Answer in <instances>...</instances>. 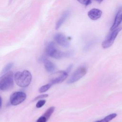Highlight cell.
I'll list each match as a JSON object with an SVG mask.
<instances>
[{"label": "cell", "mask_w": 122, "mask_h": 122, "mask_svg": "<svg viewBox=\"0 0 122 122\" xmlns=\"http://www.w3.org/2000/svg\"><path fill=\"white\" fill-rule=\"evenodd\" d=\"M1 104H2V99H1V97L0 96V108L1 106Z\"/></svg>", "instance_id": "21"}, {"label": "cell", "mask_w": 122, "mask_h": 122, "mask_svg": "<svg viewBox=\"0 0 122 122\" xmlns=\"http://www.w3.org/2000/svg\"><path fill=\"white\" fill-rule=\"evenodd\" d=\"M45 102H46V101L45 100H41L39 101L36 104V108H41L45 104Z\"/></svg>", "instance_id": "17"}, {"label": "cell", "mask_w": 122, "mask_h": 122, "mask_svg": "<svg viewBox=\"0 0 122 122\" xmlns=\"http://www.w3.org/2000/svg\"><path fill=\"white\" fill-rule=\"evenodd\" d=\"M54 110H55V108L54 107H51L46 110V111L45 112V113L43 115L48 120L50 117V116H51V115L52 114L53 112L54 111Z\"/></svg>", "instance_id": "13"}, {"label": "cell", "mask_w": 122, "mask_h": 122, "mask_svg": "<svg viewBox=\"0 0 122 122\" xmlns=\"http://www.w3.org/2000/svg\"><path fill=\"white\" fill-rule=\"evenodd\" d=\"M14 79L16 84L19 87L25 88L28 86L32 80L31 73L28 70L17 71L14 75Z\"/></svg>", "instance_id": "1"}, {"label": "cell", "mask_w": 122, "mask_h": 122, "mask_svg": "<svg viewBox=\"0 0 122 122\" xmlns=\"http://www.w3.org/2000/svg\"><path fill=\"white\" fill-rule=\"evenodd\" d=\"M14 74L9 71L0 77V90L8 91L11 89L14 85Z\"/></svg>", "instance_id": "2"}, {"label": "cell", "mask_w": 122, "mask_h": 122, "mask_svg": "<svg viewBox=\"0 0 122 122\" xmlns=\"http://www.w3.org/2000/svg\"><path fill=\"white\" fill-rule=\"evenodd\" d=\"M69 15V12L68 11H65L62 14V15H61V18L59 19V20H58V21L56 23V26H55L56 30H58L60 28V27L64 23V22L65 21V20L67 19Z\"/></svg>", "instance_id": "12"}, {"label": "cell", "mask_w": 122, "mask_h": 122, "mask_svg": "<svg viewBox=\"0 0 122 122\" xmlns=\"http://www.w3.org/2000/svg\"><path fill=\"white\" fill-rule=\"evenodd\" d=\"M99 122V121H96V122Z\"/></svg>", "instance_id": "23"}, {"label": "cell", "mask_w": 122, "mask_h": 122, "mask_svg": "<svg viewBox=\"0 0 122 122\" xmlns=\"http://www.w3.org/2000/svg\"><path fill=\"white\" fill-rule=\"evenodd\" d=\"M102 15V11L98 9H92L88 12V17L92 20H95L99 19Z\"/></svg>", "instance_id": "10"}, {"label": "cell", "mask_w": 122, "mask_h": 122, "mask_svg": "<svg viewBox=\"0 0 122 122\" xmlns=\"http://www.w3.org/2000/svg\"><path fill=\"white\" fill-rule=\"evenodd\" d=\"M47 121V119L43 115H42L37 119L36 122H46Z\"/></svg>", "instance_id": "19"}, {"label": "cell", "mask_w": 122, "mask_h": 122, "mask_svg": "<svg viewBox=\"0 0 122 122\" xmlns=\"http://www.w3.org/2000/svg\"><path fill=\"white\" fill-rule=\"evenodd\" d=\"M46 52L49 56L56 59H59L69 55L68 52H63L58 51L53 42H50L46 47Z\"/></svg>", "instance_id": "3"}, {"label": "cell", "mask_w": 122, "mask_h": 122, "mask_svg": "<svg viewBox=\"0 0 122 122\" xmlns=\"http://www.w3.org/2000/svg\"><path fill=\"white\" fill-rule=\"evenodd\" d=\"M122 21V7H120L118 10L115 16L113 23L110 28V30L112 31L118 28Z\"/></svg>", "instance_id": "9"}, {"label": "cell", "mask_w": 122, "mask_h": 122, "mask_svg": "<svg viewBox=\"0 0 122 122\" xmlns=\"http://www.w3.org/2000/svg\"><path fill=\"white\" fill-rule=\"evenodd\" d=\"M54 40L60 45L63 47H68L70 45L69 41L66 36L61 33L56 34L54 36Z\"/></svg>", "instance_id": "8"}, {"label": "cell", "mask_w": 122, "mask_h": 122, "mask_svg": "<svg viewBox=\"0 0 122 122\" xmlns=\"http://www.w3.org/2000/svg\"><path fill=\"white\" fill-rule=\"evenodd\" d=\"M51 83L47 84L46 85L42 86L41 87H40L39 89V92L40 93H43L45 92L46 91H47L51 87Z\"/></svg>", "instance_id": "15"}, {"label": "cell", "mask_w": 122, "mask_h": 122, "mask_svg": "<svg viewBox=\"0 0 122 122\" xmlns=\"http://www.w3.org/2000/svg\"><path fill=\"white\" fill-rule=\"evenodd\" d=\"M68 73L66 71H60L53 74L51 80V84H54L64 81L68 77Z\"/></svg>", "instance_id": "7"}, {"label": "cell", "mask_w": 122, "mask_h": 122, "mask_svg": "<svg viewBox=\"0 0 122 122\" xmlns=\"http://www.w3.org/2000/svg\"><path fill=\"white\" fill-rule=\"evenodd\" d=\"M40 60L44 62V67L47 71L51 72L55 70V66L54 64L50 61L48 60L45 57H42Z\"/></svg>", "instance_id": "11"}, {"label": "cell", "mask_w": 122, "mask_h": 122, "mask_svg": "<svg viewBox=\"0 0 122 122\" xmlns=\"http://www.w3.org/2000/svg\"><path fill=\"white\" fill-rule=\"evenodd\" d=\"M117 116L116 113H112L109 114V115H107L105 118H104L103 119L100 120L99 122H109L115 117H116Z\"/></svg>", "instance_id": "14"}, {"label": "cell", "mask_w": 122, "mask_h": 122, "mask_svg": "<svg viewBox=\"0 0 122 122\" xmlns=\"http://www.w3.org/2000/svg\"><path fill=\"white\" fill-rule=\"evenodd\" d=\"M26 98V94L22 92H15L10 96V104L13 106L17 105L22 103Z\"/></svg>", "instance_id": "5"}, {"label": "cell", "mask_w": 122, "mask_h": 122, "mask_svg": "<svg viewBox=\"0 0 122 122\" xmlns=\"http://www.w3.org/2000/svg\"><path fill=\"white\" fill-rule=\"evenodd\" d=\"M97 0L99 3H101V2L103 0Z\"/></svg>", "instance_id": "22"}, {"label": "cell", "mask_w": 122, "mask_h": 122, "mask_svg": "<svg viewBox=\"0 0 122 122\" xmlns=\"http://www.w3.org/2000/svg\"><path fill=\"white\" fill-rule=\"evenodd\" d=\"M48 96V94H41L40 95L37 97H35V98L33 100V101H37L39 99H42L44 98H46Z\"/></svg>", "instance_id": "18"}, {"label": "cell", "mask_w": 122, "mask_h": 122, "mask_svg": "<svg viewBox=\"0 0 122 122\" xmlns=\"http://www.w3.org/2000/svg\"><path fill=\"white\" fill-rule=\"evenodd\" d=\"M78 2H79L80 3L85 5L86 6L87 4V0H77Z\"/></svg>", "instance_id": "20"}, {"label": "cell", "mask_w": 122, "mask_h": 122, "mask_svg": "<svg viewBox=\"0 0 122 122\" xmlns=\"http://www.w3.org/2000/svg\"><path fill=\"white\" fill-rule=\"evenodd\" d=\"M122 30V27L117 28L114 30H112V32L108 35L106 39L102 42V46L103 48L106 49L111 47L118 33Z\"/></svg>", "instance_id": "4"}, {"label": "cell", "mask_w": 122, "mask_h": 122, "mask_svg": "<svg viewBox=\"0 0 122 122\" xmlns=\"http://www.w3.org/2000/svg\"><path fill=\"white\" fill-rule=\"evenodd\" d=\"M13 66V63H9L8 64H7L3 68V69L2 70V73H5L8 71H9V70H10V69L12 68Z\"/></svg>", "instance_id": "16"}, {"label": "cell", "mask_w": 122, "mask_h": 122, "mask_svg": "<svg viewBox=\"0 0 122 122\" xmlns=\"http://www.w3.org/2000/svg\"><path fill=\"white\" fill-rule=\"evenodd\" d=\"M86 72L87 68L85 67H80L72 73V74L68 80L67 83L69 84H71L78 81L83 76H84L86 74Z\"/></svg>", "instance_id": "6"}]
</instances>
